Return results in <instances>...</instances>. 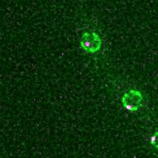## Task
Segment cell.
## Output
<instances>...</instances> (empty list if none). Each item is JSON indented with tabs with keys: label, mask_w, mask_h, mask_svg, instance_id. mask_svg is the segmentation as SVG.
Listing matches in <instances>:
<instances>
[{
	"label": "cell",
	"mask_w": 158,
	"mask_h": 158,
	"mask_svg": "<svg viewBox=\"0 0 158 158\" xmlns=\"http://www.w3.org/2000/svg\"><path fill=\"white\" fill-rule=\"evenodd\" d=\"M102 41L95 32H85L81 39V47L87 53H95L101 48Z\"/></svg>",
	"instance_id": "cell-1"
},
{
	"label": "cell",
	"mask_w": 158,
	"mask_h": 158,
	"mask_svg": "<svg viewBox=\"0 0 158 158\" xmlns=\"http://www.w3.org/2000/svg\"><path fill=\"white\" fill-rule=\"evenodd\" d=\"M143 96L140 91L136 89H130L127 91L123 97L121 102L122 105L127 110L130 112H135L142 106Z\"/></svg>",
	"instance_id": "cell-2"
},
{
	"label": "cell",
	"mask_w": 158,
	"mask_h": 158,
	"mask_svg": "<svg viewBox=\"0 0 158 158\" xmlns=\"http://www.w3.org/2000/svg\"><path fill=\"white\" fill-rule=\"evenodd\" d=\"M150 143L152 146L158 151V131H156L152 135V136L150 137Z\"/></svg>",
	"instance_id": "cell-3"
}]
</instances>
